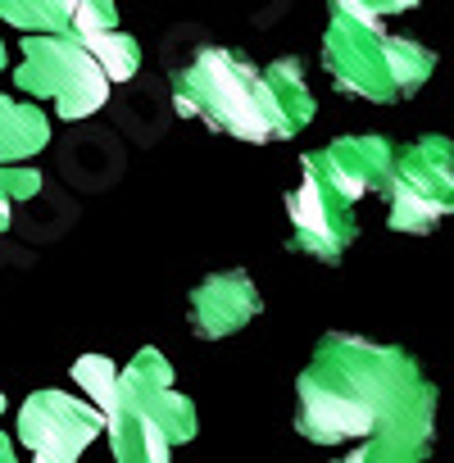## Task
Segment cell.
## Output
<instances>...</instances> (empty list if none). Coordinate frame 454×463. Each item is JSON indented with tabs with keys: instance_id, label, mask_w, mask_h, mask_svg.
<instances>
[{
	"instance_id": "6da1fadb",
	"label": "cell",
	"mask_w": 454,
	"mask_h": 463,
	"mask_svg": "<svg viewBox=\"0 0 454 463\" xmlns=\"http://www.w3.org/2000/svg\"><path fill=\"white\" fill-rule=\"evenodd\" d=\"M296 404V431L327 449L368 436L431 445L440 395L409 350L332 332L300 373Z\"/></svg>"
},
{
	"instance_id": "9a60e30c",
	"label": "cell",
	"mask_w": 454,
	"mask_h": 463,
	"mask_svg": "<svg viewBox=\"0 0 454 463\" xmlns=\"http://www.w3.org/2000/svg\"><path fill=\"white\" fill-rule=\"evenodd\" d=\"M78 0H0V19L24 33H69Z\"/></svg>"
},
{
	"instance_id": "d6986e66",
	"label": "cell",
	"mask_w": 454,
	"mask_h": 463,
	"mask_svg": "<svg viewBox=\"0 0 454 463\" xmlns=\"http://www.w3.org/2000/svg\"><path fill=\"white\" fill-rule=\"evenodd\" d=\"M0 413H5V391H0ZM0 463H19V454H14V440L5 436V427H0Z\"/></svg>"
},
{
	"instance_id": "44dd1931",
	"label": "cell",
	"mask_w": 454,
	"mask_h": 463,
	"mask_svg": "<svg viewBox=\"0 0 454 463\" xmlns=\"http://www.w3.org/2000/svg\"><path fill=\"white\" fill-rule=\"evenodd\" d=\"M0 195H5V186H0Z\"/></svg>"
},
{
	"instance_id": "277c9868",
	"label": "cell",
	"mask_w": 454,
	"mask_h": 463,
	"mask_svg": "<svg viewBox=\"0 0 454 463\" xmlns=\"http://www.w3.org/2000/svg\"><path fill=\"white\" fill-rule=\"evenodd\" d=\"M382 195L391 204V232L409 237L431 232L454 209V146L445 137H418L413 146H400Z\"/></svg>"
},
{
	"instance_id": "ac0fdd59",
	"label": "cell",
	"mask_w": 454,
	"mask_h": 463,
	"mask_svg": "<svg viewBox=\"0 0 454 463\" xmlns=\"http://www.w3.org/2000/svg\"><path fill=\"white\" fill-rule=\"evenodd\" d=\"M332 14H368V19H386L400 10H413L418 0H327Z\"/></svg>"
},
{
	"instance_id": "e0dca14e",
	"label": "cell",
	"mask_w": 454,
	"mask_h": 463,
	"mask_svg": "<svg viewBox=\"0 0 454 463\" xmlns=\"http://www.w3.org/2000/svg\"><path fill=\"white\" fill-rule=\"evenodd\" d=\"M118 28V5L114 0H78L69 14V37H96Z\"/></svg>"
},
{
	"instance_id": "5bb4252c",
	"label": "cell",
	"mask_w": 454,
	"mask_h": 463,
	"mask_svg": "<svg viewBox=\"0 0 454 463\" xmlns=\"http://www.w3.org/2000/svg\"><path fill=\"white\" fill-rule=\"evenodd\" d=\"M386 64H391V87H395V96H413V91L431 78L436 55H431L422 42H413V37H386Z\"/></svg>"
},
{
	"instance_id": "52a82bcc",
	"label": "cell",
	"mask_w": 454,
	"mask_h": 463,
	"mask_svg": "<svg viewBox=\"0 0 454 463\" xmlns=\"http://www.w3.org/2000/svg\"><path fill=\"white\" fill-rule=\"evenodd\" d=\"M287 218H291V246L300 255L336 264L355 241V204L341 200L314 168L300 164V186L287 191Z\"/></svg>"
},
{
	"instance_id": "8fae6325",
	"label": "cell",
	"mask_w": 454,
	"mask_h": 463,
	"mask_svg": "<svg viewBox=\"0 0 454 463\" xmlns=\"http://www.w3.org/2000/svg\"><path fill=\"white\" fill-rule=\"evenodd\" d=\"M260 73H264V87H269V100H273L282 141L296 137V132H305L318 105H314V96H309V87H305L300 60H273V64H264Z\"/></svg>"
},
{
	"instance_id": "7a4b0ae2",
	"label": "cell",
	"mask_w": 454,
	"mask_h": 463,
	"mask_svg": "<svg viewBox=\"0 0 454 463\" xmlns=\"http://www.w3.org/2000/svg\"><path fill=\"white\" fill-rule=\"evenodd\" d=\"M173 109L237 141H282L264 73L227 46H204L191 55V64L173 78Z\"/></svg>"
},
{
	"instance_id": "4fadbf2b",
	"label": "cell",
	"mask_w": 454,
	"mask_h": 463,
	"mask_svg": "<svg viewBox=\"0 0 454 463\" xmlns=\"http://www.w3.org/2000/svg\"><path fill=\"white\" fill-rule=\"evenodd\" d=\"M78 42L87 46V55L96 60V69L105 73V82H109V87H118V82H132V78H137V69H141V46H137V37H128V33L109 28V33L78 37Z\"/></svg>"
},
{
	"instance_id": "9c48e42d",
	"label": "cell",
	"mask_w": 454,
	"mask_h": 463,
	"mask_svg": "<svg viewBox=\"0 0 454 463\" xmlns=\"http://www.w3.org/2000/svg\"><path fill=\"white\" fill-rule=\"evenodd\" d=\"M260 309H264V300H260L255 282H251L241 269H227V273L204 278V282L191 291V300H186L191 327H195L204 341H222V336L241 332Z\"/></svg>"
},
{
	"instance_id": "ffe728a7",
	"label": "cell",
	"mask_w": 454,
	"mask_h": 463,
	"mask_svg": "<svg viewBox=\"0 0 454 463\" xmlns=\"http://www.w3.org/2000/svg\"><path fill=\"white\" fill-rule=\"evenodd\" d=\"M0 69H5V46H0Z\"/></svg>"
},
{
	"instance_id": "3957f363",
	"label": "cell",
	"mask_w": 454,
	"mask_h": 463,
	"mask_svg": "<svg viewBox=\"0 0 454 463\" xmlns=\"http://www.w3.org/2000/svg\"><path fill=\"white\" fill-rule=\"evenodd\" d=\"M19 91L28 96H51L60 118L82 123L105 109L109 82L87 55V46L69 33H33L24 42V64L14 73Z\"/></svg>"
},
{
	"instance_id": "30bf717a",
	"label": "cell",
	"mask_w": 454,
	"mask_h": 463,
	"mask_svg": "<svg viewBox=\"0 0 454 463\" xmlns=\"http://www.w3.org/2000/svg\"><path fill=\"white\" fill-rule=\"evenodd\" d=\"M105 431H109V449L114 463H168L173 458V440L164 436V427L132 400H114V409L105 413Z\"/></svg>"
},
{
	"instance_id": "8992f818",
	"label": "cell",
	"mask_w": 454,
	"mask_h": 463,
	"mask_svg": "<svg viewBox=\"0 0 454 463\" xmlns=\"http://www.w3.org/2000/svg\"><path fill=\"white\" fill-rule=\"evenodd\" d=\"M105 431V413L69 391H33L19 409V440L33 463H78Z\"/></svg>"
},
{
	"instance_id": "7c38bea8",
	"label": "cell",
	"mask_w": 454,
	"mask_h": 463,
	"mask_svg": "<svg viewBox=\"0 0 454 463\" xmlns=\"http://www.w3.org/2000/svg\"><path fill=\"white\" fill-rule=\"evenodd\" d=\"M51 146V118L37 105L0 96V164H24Z\"/></svg>"
},
{
	"instance_id": "5b68a950",
	"label": "cell",
	"mask_w": 454,
	"mask_h": 463,
	"mask_svg": "<svg viewBox=\"0 0 454 463\" xmlns=\"http://www.w3.org/2000/svg\"><path fill=\"white\" fill-rule=\"evenodd\" d=\"M386 28L382 19L368 14H332L327 37H323V64L327 78L345 91V96H364L377 105L400 100L391 87V64H386Z\"/></svg>"
},
{
	"instance_id": "ba28073f",
	"label": "cell",
	"mask_w": 454,
	"mask_h": 463,
	"mask_svg": "<svg viewBox=\"0 0 454 463\" xmlns=\"http://www.w3.org/2000/svg\"><path fill=\"white\" fill-rule=\"evenodd\" d=\"M305 168H314L341 200H364V195H382L391 182V164H395V146L386 137H336L323 150H309L300 159Z\"/></svg>"
},
{
	"instance_id": "2e32d148",
	"label": "cell",
	"mask_w": 454,
	"mask_h": 463,
	"mask_svg": "<svg viewBox=\"0 0 454 463\" xmlns=\"http://www.w3.org/2000/svg\"><path fill=\"white\" fill-rule=\"evenodd\" d=\"M73 382L82 386L87 404H96L100 413L114 409V400H118V364H114V359H105V354H82V359L73 364Z\"/></svg>"
}]
</instances>
